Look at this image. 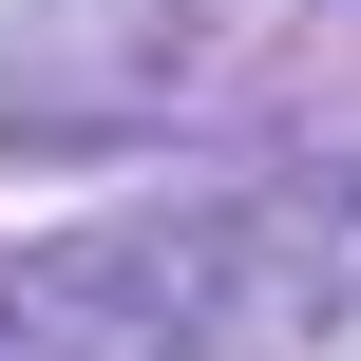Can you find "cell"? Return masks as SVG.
I'll return each mask as SVG.
<instances>
[{"instance_id": "1", "label": "cell", "mask_w": 361, "mask_h": 361, "mask_svg": "<svg viewBox=\"0 0 361 361\" xmlns=\"http://www.w3.org/2000/svg\"><path fill=\"white\" fill-rule=\"evenodd\" d=\"M343 305H361V171H286V190H209V209L38 247L0 286V361H209L267 324H343Z\"/></svg>"}]
</instances>
